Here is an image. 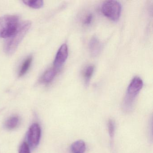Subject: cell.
<instances>
[{
	"label": "cell",
	"mask_w": 153,
	"mask_h": 153,
	"mask_svg": "<svg viewBox=\"0 0 153 153\" xmlns=\"http://www.w3.org/2000/svg\"><path fill=\"white\" fill-rule=\"evenodd\" d=\"M31 25L32 23L30 21L20 23L16 33L12 36L7 38L4 48L6 53L10 55L15 53L19 44L31 27Z\"/></svg>",
	"instance_id": "cell-1"
},
{
	"label": "cell",
	"mask_w": 153,
	"mask_h": 153,
	"mask_svg": "<svg viewBox=\"0 0 153 153\" xmlns=\"http://www.w3.org/2000/svg\"><path fill=\"white\" fill-rule=\"evenodd\" d=\"M20 23L18 16L7 15L0 17V38L12 36L17 30Z\"/></svg>",
	"instance_id": "cell-2"
},
{
	"label": "cell",
	"mask_w": 153,
	"mask_h": 153,
	"mask_svg": "<svg viewBox=\"0 0 153 153\" xmlns=\"http://www.w3.org/2000/svg\"><path fill=\"white\" fill-rule=\"evenodd\" d=\"M143 85V81L139 77H135L128 86L123 103V110L129 112L132 109L134 100Z\"/></svg>",
	"instance_id": "cell-3"
},
{
	"label": "cell",
	"mask_w": 153,
	"mask_h": 153,
	"mask_svg": "<svg viewBox=\"0 0 153 153\" xmlns=\"http://www.w3.org/2000/svg\"><path fill=\"white\" fill-rule=\"evenodd\" d=\"M102 14L113 21H117L120 19L121 12V5L116 1H105L101 8Z\"/></svg>",
	"instance_id": "cell-4"
},
{
	"label": "cell",
	"mask_w": 153,
	"mask_h": 153,
	"mask_svg": "<svg viewBox=\"0 0 153 153\" xmlns=\"http://www.w3.org/2000/svg\"><path fill=\"white\" fill-rule=\"evenodd\" d=\"M41 127L37 123L31 125L27 134L28 145L32 149H34L39 145L41 137Z\"/></svg>",
	"instance_id": "cell-5"
},
{
	"label": "cell",
	"mask_w": 153,
	"mask_h": 153,
	"mask_svg": "<svg viewBox=\"0 0 153 153\" xmlns=\"http://www.w3.org/2000/svg\"><path fill=\"white\" fill-rule=\"evenodd\" d=\"M68 55V49L67 44L62 45L57 52L53 65L56 68H60L65 62Z\"/></svg>",
	"instance_id": "cell-6"
},
{
	"label": "cell",
	"mask_w": 153,
	"mask_h": 153,
	"mask_svg": "<svg viewBox=\"0 0 153 153\" xmlns=\"http://www.w3.org/2000/svg\"><path fill=\"white\" fill-rule=\"evenodd\" d=\"M102 47V43L97 37L94 36L91 39L89 43V49L92 56H97L101 53Z\"/></svg>",
	"instance_id": "cell-7"
},
{
	"label": "cell",
	"mask_w": 153,
	"mask_h": 153,
	"mask_svg": "<svg viewBox=\"0 0 153 153\" xmlns=\"http://www.w3.org/2000/svg\"><path fill=\"white\" fill-rule=\"evenodd\" d=\"M86 149L85 143L82 140L73 142L71 146V153H85Z\"/></svg>",
	"instance_id": "cell-8"
},
{
	"label": "cell",
	"mask_w": 153,
	"mask_h": 153,
	"mask_svg": "<svg viewBox=\"0 0 153 153\" xmlns=\"http://www.w3.org/2000/svg\"><path fill=\"white\" fill-rule=\"evenodd\" d=\"M57 71V69L56 68L51 69L46 71L43 76V81L46 83L51 82L56 76Z\"/></svg>",
	"instance_id": "cell-9"
},
{
	"label": "cell",
	"mask_w": 153,
	"mask_h": 153,
	"mask_svg": "<svg viewBox=\"0 0 153 153\" xmlns=\"http://www.w3.org/2000/svg\"><path fill=\"white\" fill-rule=\"evenodd\" d=\"M19 121V118L17 116H12L6 121L5 127L8 130L14 129L18 126Z\"/></svg>",
	"instance_id": "cell-10"
},
{
	"label": "cell",
	"mask_w": 153,
	"mask_h": 153,
	"mask_svg": "<svg viewBox=\"0 0 153 153\" xmlns=\"http://www.w3.org/2000/svg\"><path fill=\"white\" fill-rule=\"evenodd\" d=\"M32 60H33V58L32 56H29L24 62L20 68V71L19 74V77L22 76L27 72L31 66Z\"/></svg>",
	"instance_id": "cell-11"
},
{
	"label": "cell",
	"mask_w": 153,
	"mask_h": 153,
	"mask_svg": "<svg viewBox=\"0 0 153 153\" xmlns=\"http://www.w3.org/2000/svg\"><path fill=\"white\" fill-rule=\"evenodd\" d=\"M94 71V67L93 65H89L85 68L83 72V76L86 85H88L93 76Z\"/></svg>",
	"instance_id": "cell-12"
},
{
	"label": "cell",
	"mask_w": 153,
	"mask_h": 153,
	"mask_svg": "<svg viewBox=\"0 0 153 153\" xmlns=\"http://www.w3.org/2000/svg\"><path fill=\"white\" fill-rule=\"evenodd\" d=\"M25 5L33 9H40L43 6L44 2L42 0H29L23 1Z\"/></svg>",
	"instance_id": "cell-13"
},
{
	"label": "cell",
	"mask_w": 153,
	"mask_h": 153,
	"mask_svg": "<svg viewBox=\"0 0 153 153\" xmlns=\"http://www.w3.org/2000/svg\"><path fill=\"white\" fill-rule=\"evenodd\" d=\"M108 130L110 138L112 139L115 130V123L114 120L110 119L108 122Z\"/></svg>",
	"instance_id": "cell-14"
},
{
	"label": "cell",
	"mask_w": 153,
	"mask_h": 153,
	"mask_svg": "<svg viewBox=\"0 0 153 153\" xmlns=\"http://www.w3.org/2000/svg\"><path fill=\"white\" fill-rule=\"evenodd\" d=\"M19 153H31L30 147L27 142H24L21 144L19 149Z\"/></svg>",
	"instance_id": "cell-15"
},
{
	"label": "cell",
	"mask_w": 153,
	"mask_h": 153,
	"mask_svg": "<svg viewBox=\"0 0 153 153\" xmlns=\"http://www.w3.org/2000/svg\"><path fill=\"white\" fill-rule=\"evenodd\" d=\"M92 19H93V15L91 14H88L86 16L85 18L84 19V21H83L84 25H90L92 22Z\"/></svg>",
	"instance_id": "cell-16"
}]
</instances>
